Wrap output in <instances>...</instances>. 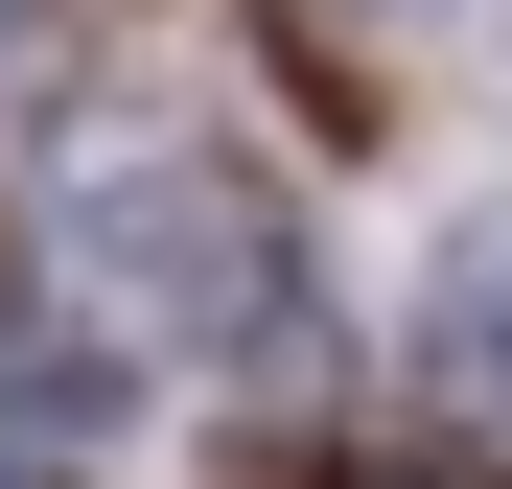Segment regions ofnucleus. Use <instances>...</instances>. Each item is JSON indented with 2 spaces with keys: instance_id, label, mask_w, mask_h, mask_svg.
Here are the masks:
<instances>
[{
  "instance_id": "nucleus-1",
  "label": "nucleus",
  "mask_w": 512,
  "mask_h": 489,
  "mask_svg": "<svg viewBox=\"0 0 512 489\" xmlns=\"http://www.w3.org/2000/svg\"><path fill=\"white\" fill-rule=\"evenodd\" d=\"M47 280L94 350H256L280 326V257H256V187L187 140V117H117L47 163Z\"/></svg>"
}]
</instances>
